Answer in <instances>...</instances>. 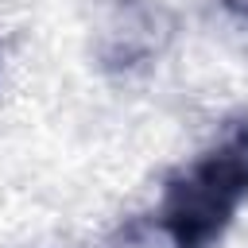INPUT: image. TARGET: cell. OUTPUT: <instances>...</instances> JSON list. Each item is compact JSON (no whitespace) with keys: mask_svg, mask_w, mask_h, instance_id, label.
Listing matches in <instances>:
<instances>
[{"mask_svg":"<svg viewBox=\"0 0 248 248\" xmlns=\"http://www.w3.org/2000/svg\"><path fill=\"white\" fill-rule=\"evenodd\" d=\"M244 205H248V116H236L202 155L167 174L155 217L170 248H213Z\"/></svg>","mask_w":248,"mask_h":248,"instance_id":"cell-1","label":"cell"},{"mask_svg":"<svg viewBox=\"0 0 248 248\" xmlns=\"http://www.w3.org/2000/svg\"><path fill=\"white\" fill-rule=\"evenodd\" d=\"M221 4H225V12H232L236 19L248 23V0H221Z\"/></svg>","mask_w":248,"mask_h":248,"instance_id":"cell-2","label":"cell"}]
</instances>
